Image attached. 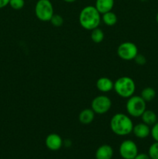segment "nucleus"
I'll list each match as a JSON object with an SVG mask.
<instances>
[{
    "instance_id": "obj_27",
    "label": "nucleus",
    "mask_w": 158,
    "mask_h": 159,
    "mask_svg": "<svg viewBox=\"0 0 158 159\" xmlns=\"http://www.w3.org/2000/svg\"><path fill=\"white\" fill-rule=\"evenodd\" d=\"M156 23H158V12H157V13H156Z\"/></svg>"
},
{
    "instance_id": "obj_24",
    "label": "nucleus",
    "mask_w": 158,
    "mask_h": 159,
    "mask_svg": "<svg viewBox=\"0 0 158 159\" xmlns=\"http://www.w3.org/2000/svg\"><path fill=\"white\" fill-rule=\"evenodd\" d=\"M134 159H150V158L148 154L138 153Z\"/></svg>"
},
{
    "instance_id": "obj_5",
    "label": "nucleus",
    "mask_w": 158,
    "mask_h": 159,
    "mask_svg": "<svg viewBox=\"0 0 158 159\" xmlns=\"http://www.w3.org/2000/svg\"><path fill=\"white\" fill-rule=\"evenodd\" d=\"M54 9L50 0H38L35 6V15L39 20L48 22L54 16Z\"/></svg>"
},
{
    "instance_id": "obj_18",
    "label": "nucleus",
    "mask_w": 158,
    "mask_h": 159,
    "mask_svg": "<svg viewBox=\"0 0 158 159\" xmlns=\"http://www.w3.org/2000/svg\"><path fill=\"white\" fill-rule=\"evenodd\" d=\"M104 37H105V34H104L103 30L99 27H97L91 30V39L94 43H102V40H104Z\"/></svg>"
},
{
    "instance_id": "obj_20",
    "label": "nucleus",
    "mask_w": 158,
    "mask_h": 159,
    "mask_svg": "<svg viewBox=\"0 0 158 159\" xmlns=\"http://www.w3.org/2000/svg\"><path fill=\"white\" fill-rule=\"evenodd\" d=\"M50 22L52 24V26H55V27H59V26H61L64 24V19L59 14H54V16L51 17Z\"/></svg>"
},
{
    "instance_id": "obj_14",
    "label": "nucleus",
    "mask_w": 158,
    "mask_h": 159,
    "mask_svg": "<svg viewBox=\"0 0 158 159\" xmlns=\"http://www.w3.org/2000/svg\"><path fill=\"white\" fill-rule=\"evenodd\" d=\"M115 0H96L94 7L101 14L110 12L114 7Z\"/></svg>"
},
{
    "instance_id": "obj_17",
    "label": "nucleus",
    "mask_w": 158,
    "mask_h": 159,
    "mask_svg": "<svg viewBox=\"0 0 158 159\" xmlns=\"http://www.w3.org/2000/svg\"><path fill=\"white\" fill-rule=\"evenodd\" d=\"M140 96L146 102H150L156 97V91L152 87H146L141 92Z\"/></svg>"
},
{
    "instance_id": "obj_10",
    "label": "nucleus",
    "mask_w": 158,
    "mask_h": 159,
    "mask_svg": "<svg viewBox=\"0 0 158 159\" xmlns=\"http://www.w3.org/2000/svg\"><path fill=\"white\" fill-rule=\"evenodd\" d=\"M132 133L139 139H145L150 135V127L144 123H139L133 126Z\"/></svg>"
},
{
    "instance_id": "obj_26",
    "label": "nucleus",
    "mask_w": 158,
    "mask_h": 159,
    "mask_svg": "<svg viewBox=\"0 0 158 159\" xmlns=\"http://www.w3.org/2000/svg\"><path fill=\"white\" fill-rule=\"evenodd\" d=\"M63 1L65 2H67V3H72V2H74L76 0H63Z\"/></svg>"
},
{
    "instance_id": "obj_9",
    "label": "nucleus",
    "mask_w": 158,
    "mask_h": 159,
    "mask_svg": "<svg viewBox=\"0 0 158 159\" xmlns=\"http://www.w3.org/2000/svg\"><path fill=\"white\" fill-rule=\"evenodd\" d=\"M45 145L49 150L57 152L64 145V141L61 137L56 133H51L46 137Z\"/></svg>"
},
{
    "instance_id": "obj_11",
    "label": "nucleus",
    "mask_w": 158,
    "mask_h": 159,
    "mask_svg": "<svg viewBox=\"0 0 158 159\" xmlns=\"http://www.w3.org/2000/svg\"><path fill=\"white\" fill-rule=\"evenodd\" d=\"M114 155V151L112 146L108 144H102L99 146L94 154L95 159H112Z\"/></svg>"
},
{
    "instance_id": "obj_4",
    "label": "nucleus",
    "mask_w": 158,
    "mask_h": 159,
    "mask_svg": "<svg viewBox=\"0 0 158 159\" xmlns=\"http://www.w3.org/2000/svg\"><path fill=\"white\" fill-rule=\"evenodd\" d=\"M147 110V102L140 96H132L125 103V110L130 117L139 118Z\"/></svg>"
},
{
    "instance_id": "obj_23",
    "label": "nucleus",
    "mask_w": 158,
    "mask_h": 159,
    "mask_svg": "<svg viewBox=\"0 0 158 159\" xmlns=\"http://www.w3.org/2000/svg\"><path fill=\"white\" fill-rule=\"evenodd\" d=\"M134 61L136 62L138 65H145L146 62H147V58H146V57L144 55L138 53L137 55L135 57Z\"/></svg>"
},
{
    "instance_id": "obj_7",
    "label": "nucleus",
    "mask_w": 158,
    "mask_h": 159,
    "mask_svg": "<svg viewBox=\"0 0 158 159\" xmlns=\"http://www.w3.org/2000/svg\"><path fill=\"white\" fill-rule=\"evenodd\" d=\"M112 107V101L105 95H99L92 99L91 108L95 114L102 115L108 113Z\"/></svg>"
},
{
    "instance_id": "obj_2",
    "label": "nucleus",
    "mask_w": 158,
    "mask_h": 159,
    "mask_svg": "<svg viewBox=\"0 0 158 159\" xmlns=\"http://www.w3.org/2000/svg\"><path fill=\"white\" fill-rule=\"evenodd\" d=\"M78 20L83 29L91 31L99 26L102 21V14L94 6H87L81 10Z\"/></svg>"
},
{
    "instance_id": "obj_15",
    "label": "nucleus",
    "mask_w": 158,
    "mask_h": 159,
    "mask_svg": "<svg viewBox=\"0 0 158 159\" xmlns=\"http://www.w3.org/2000/svg\"><path fill=\"white\" fill-rule=\"evenodd\" d=\"M142 122L148 126H153L158 121V116L154 111L151 110H146L140 116Z\"/></svg>"
},
{
    "instance_id": "obj_12",
    "label": "nucleus",
    "mask_w": 158,
    "mask_h": 159,
    "mask_svg": "<svg viewBox=\"0 0 158 159\" xmlns=\"http://www.w3.org/2000/svg\"><path fill=\"white\" fill-rule=\"evenodd\" d=\"M96 88L102 93H109L114 88V82L108 77H101L96 82Z\"/></svg>"
},
{
    "instance_id": "obj_21",
    "label": "nucleus",
    "mask_w": 158,
    "mask_h": 159,
    "mask_svg": "<svg viewBox=\"0 0 158 159\" xmlns=\"http://www.w3.org/2000/svg\"><path fill=\"white\" fill-rule=\"evenodd\" d=\"M9 5L12 9L15 10H20L23 9L25 5L24 0H9Z\"/></svg>"
},
{
    "instance_id": "obj_6",
    "label": "nucleus",
    "mask_w": 158,
    "mask_h": 159,
    "mask_svg": "<svg viewBox=\"0 0 158 159\" xmlns=\"http://www.w3.org/2000/svg\"><path fill=\"white\" fill-rule=\"evenodd\" d=\"M117 54L119 58L123 61L134 60L138 54V48L131 41H125L121 43L117 48Z\"/></svg>"
},
{
    "instance_id": "obj_22",
    "label": "nucleus",
    "mask_w": 158,
    "mask_h": 159,
    "mask_svg": "<svg viewBox=\"0 0 158 159\" xmlns=\"http://www.w3.org/2000/svg\"><path fill=\"white\" fill-rule=\"evenodd\" d=\"M150 136L154 140V141L158 142V121L150 128Z\"/></svg>"
},
{
    "instance_id": "obj_13",
    "label": "nucleus",
    "mask_w": 158,
    "mask_h": 159,
    "mask_svg": "<svg viewBox=\"0 0 158 159\" xmlns=\"http://www.w3.org/2000/svg\"><path fill=\"white\" fill-rule=\"evenodd\" d=\"M95 113L91 108H86L82 110L78 115V120L83 125H89L94 121Z\"/></svg>"
},
{
    "instance_id": "obj_8",
    "label": "nucleus",
    "mask_w": 158,
    "mask_h": 159,
    "mask_svg": "<svg viewBox=\"0 0 158 159\" xmlns=\"http://www.w3.org/2000/svg\"><path fill=\"white\" fill-rule=\"evenodd\" d=\"M119 153L122 159H134L139 153L138 147L132 140H125L119 145Z\"/></svg>"
},
{
    "instance_id": "obj_3",
    "label": "nucleus",
    "mask_w": 158,
    "mask_h": 159,
    "mask_svg": "<svg viewBox=\"0 0 158 159\" xmlns=\"http://www.w3.org/2000/svg\"><path fill=\"white\" fill-rule=\"evenodd\" d=\"M113 90L120 97L128 99L134 95L136 91V83L132 78L129 76H122L115 81Z\"/></svg>"
},
{
    "instance_id": "obj_1",
    "label": "nucleus",
    "mask_w": 158,
    "mask_h": 159,
    "mask_svg": "<svg viewBox=\"0 0 158 159\" xmlns=\"http://www.w3.org/2000/svg\"><path fill=\"white\" fill-rule=\"evenodd\" d=\"M109 126L113 134L117 136L124 137L130 134L133 132L134 124L128 114L118 113L112 116Z\"/></svg>"
},
{
    "instance_id": "obj_19",
    "label": "nucleus",
    "mask_w": 158,
    "mask_h": 159,
    "mask_svg": "<svg viewBox=\"0 0 158 159\" xmlns=\"http://www.w3.org/2000/svg\"><path fill=\"white\" fill-rule=\"evenodd\" d=\"M148 155L150 159H158V142L155 141L150 146Z\"/></svg>"
},
{
    "instance_id": "obj_25",
    "label": "nucleus",
    "mask_w": 158,
    "mask_h": 159,
    "mask_svg": "<svg viewBox=\"0 0 158 159\" xmlns=\"http://www.w3.org/2000/svg\"><path fill=\"white\" fill-rule=\"evenodd\" d=\"M9 3V0H0V9L5 8Z\"/></svg>"
},
{
    "instance_id": "obj_16",
    "label": "nucleus",
    "mask_w": 158,
    "mask_h": 159,
    "mask_svg": "<svg viewBox=\"0 0 158 159\" xmlns=\"http://www.w3.org/2000/svg\"><path fill=\"white\" fill-rule=\"evenodd\" d=\"M102 21L106 26H113L116 24L118 21L117 16L112 11L105 12V13L102 14Z\"/></svg>"
}]
</instances>
